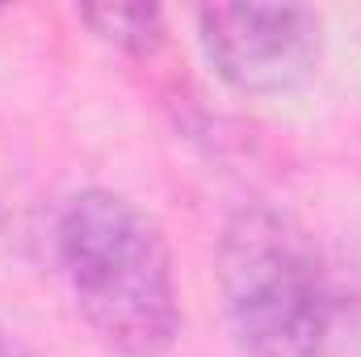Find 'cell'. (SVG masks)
<instances>
[{
    "mask_svg": "<svg viewBox=\"0 0 361 357\" xmlns=\"http://www.w3.org/2000/svg\"><path fill=\"white\" fill-rule=\"evenodd\" d=\"M80 21L126 55H152L164 42V13L156 4H89L80 8Z\"/></svg>",
    "mask_w": 361,
    "mask_h": 357,
    "instance_id": "4",
    "label": "cell"
},
{
    "mask_svg": "<svg viewBox=\"0 0 361 357\" xmlns=\"http://www.w3.org/2000/svg\"><path fill=\"white\" fill-rule=\"evenodd\" d=\"M55 248L92 337L118 357H160L180 337L164 231L122 193L80 189L55 223Z\"/></svg>",
    "mask_w": 361,
    "mask_h": 357,
    "instance_id": "1",
    "label": "cell"
},
{
    "mask_svg": "<svg viewBox=\"0 0 361 357\" xmlns=\"http://www.w3.org/2000/svg\"><path fill=\"white\" fill-rule=\"evenodd\" d=\"M0 357H25V349H21V345H17L4 328H0Z\"/></svg>",
    "mask_w": 361,
    "mask_h": 357,
    "instance_id": "5",
    "label": "cell"
},
{
    "mask_svg": "<svg viewBox=\"0 0 361 357\" xmlns=\"http://www.w3.org/2000/svg\"><path fill=\"white\" fill-rule=\"evenodd\" d=\"M197 30L210 68L248 97L298 89L324 59V17L302 4H206Z\"/></svg>",
    "mask_w": 361,
    "mask_h": 357,
    "instance_id": "3",
    "label": "cell"
},
{
    "mask_svg": "<svg viewBox=\"0 0 361 357\" xmlns=\"http://www.w3.org/2000/svg\"><path fill=\"white\" fill-rule=\"evenodd\" d=\"M219 294L252 357H319L332 337V290L302 227L265 202L240 206L219 240Z\"/></svg>",
    "mask_w": 361,
    "mask_h": 357,
    "instance_id": "2",
    "label": "cell"
}]
</instances>
